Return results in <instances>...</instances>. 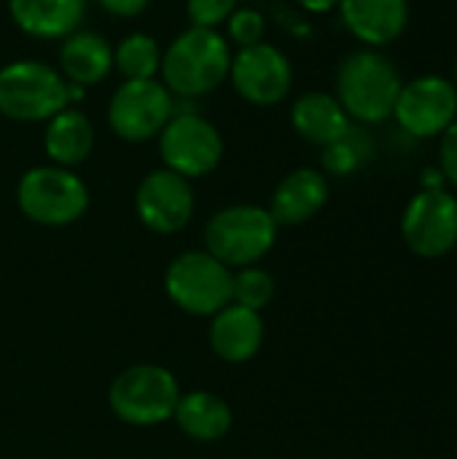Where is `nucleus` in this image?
Returning <instances> with one entry per match:
<instances>
[{"label": "nucleus", "instance_id": "nucleus-29", "mask_svg": "<svg viewBox=\"0 0 457 459\" xmlns=\"http://www.w3.org/2000/svg\"><path fill=\"white\" fill-rule=\"evenodd\" d=\"M296 3L310 13H329L339 5V0H296Z\"/></svg>", "mask_w": 457, "mask_h": 459}, {"label": "nucleus", "instance_id": "nucleus-11", "mask_svg": "<svg viewBox=\"0 0 457 459\" xmlns=\"http://www.w3.org/2000/svg\"><path fill=\"white\" fill-rule=\"evenodd\" d=\"M401 237L420 258H442L457 247V196L447 188H423L401 215Z\"/></svg>", "mask_w": 457, "mask_h": 459}, {"label": "nucleus", "instance_id": "nucleus-28", "mask_svg": "<svg viewBox=\"0 0 457 459\" xmlns=\"http://www.w3.org/2000/svg\"><path fill=\"white\" fill-rule=\"evenodd\" d=\"M102 5V11H108L116 19H135L140 16L151 0H97Z\"/></svg>", "mask_w": 457, "mask_h": 459}, {"label": "nucleus", "instance_id": "nucleus-7", "mask_svg": "<svg viewBox=\"0 0 457 459\" xmlns=\"http://www.w3.org/2000/svg\"><path fill=\"white\" fill-rule=\"evenodd\" d=\"M108 401L121 422L135 428H151L167 422L175 414L180 387L167 368L143 363L116 377Z\"/></svg>", "mask_w": 457, "mask_h": 459}, {"label": "nucleus", "instance_id": "nucleus-2", "mask_svg": "<svg viewBox=\"0 0 457 459\" xmlns=\"http://www.w3.org/2000/svg\"><path fill=\"white\" fill-rule=\"evenodd\" d=\"M404 81L399 67L377 48L350 51L337 67V100L358 124H380L393 116Z\"/></svg>", "mask_w": 457, "mask_h": 459}, {"label": "nucleus", "instance_id": "nucleus-16", "mask_svg": "<svg viewBox=\"0 0 457 459\" xmlns=\"http://www.w3.org/2000/svg\"><path fill=\"white\" fill-rule=\"evenodd\" d=\"M13 24L38 40H65L86 16V0H8Z\"/></svg>", "mask_w": 457, "mask_h": 459}, {"label": "nucleus", "instance_id": "nucleus-32", "mask_svg": "<svg viewBox=\"0 0 457 459\" xmlns=\"http://www.w3.org/2000/svg\"><path fill=\"white\" fill-rule=\"evenodd\" d=\"M455 250H457V247H455Z\"/></svg>", "mask_w": 457, "mask_h": 459}, {"label": "nucleus", "instance_id": "nucleus-4", "mask_svg": "<svg viewBox=\"0 0 457 459\" xmlns=\"http://www.w3.org/2000/svg\"><path fill=\"white\" fill-rule=\"evenodd\" d=\"M277 229L269 210L259 204H232L207 221L205 245L207 253L226 266H253L272 250Z\"/></svg>", "mask_w": 457, "mask_h": 459}, {"label": "nucleus", "instance_id": "nucleus-27", "mask_svg": "<svg viewBox=\"0 0 457 459\" xmlns=\"http://www.w3.org/2000/svg\"><path fill=\"white\" fill-rule=\"evenodd\" d=\"M439 169H442L444 180L453 183L457 188V121L442 134V143H439Z\"/></svg>", "mask_w": 457, "mask_h": 459}, {"label": "nucleus", "instance_id": "nucleus-20", "mask_svg": "<svg viewBox=\"0 0 457 459\" xmlns=\"http://www.w3.org/2000/svg\"><path fill=\"white\" fill-rule=\"evenodd\" d=\"M43 148L51 164L57 167H78L89 159L94 148V124L92 118L78 108H62L57 116L46 121L43 132Z\"/></svg>", "mask_w": 457, "mask_h": 459}, {"label": "nucleus", "instance_id": "nucleus-1", "mask_svg": "<svg viewBox=\"0 0 457 459\" xmlns=\"http://www.w3.org/2000/svg\"><path fill=\"white\" fill-rule=\"evenodd\" d=\"M232 54V43L218 30L189 27L162 51V83L172 97L199 100L229 78Z\"/></svg>", "mask_w": 457, "mask_h": 459}, {"label": "nucleus", "instance_id": "nucleus-17", "mask_svg": "<svg viewBox=\"0 0 457 459\" xmlns=\"http://www.w3.org/2000/svg\"><path fill=\"white\" fill-rule=\"evenodd\" d=\"M59 73L67 83L97 86L113 73V46L94 30H75L59 46Z\"/></svg>", "mask_w": 457, "mask_h": 459}, {"label": "nucleus", "instance_id": "nucleus-3", "mask_svg": "<svg viewBox=\"0 0 457 459\" xmlns=\"http://www.w3.org/2000/svg\"><path fill=\"white\" fill-rule=\"evenodd\" d=\"M67 108V81L40 59H13L0 67V116L19 124H46Z\"/></svg>", "mask_w": 457, "mask_h": 459}, {"label": "nucleus", "instance_id": "nucleus-9", "mask_svg": "<svg viewBox=\"0 0 457 459\" xmlns=\"http://www.w3.org/2000/svg\"><path fill=\"white\" fill-rule=\"evenodd\" d=\"M159 156L167 169L186 180L205 178L224 159V137L202 113L172 116L159 132Z\"/></svg>", "mask_w": 457, "mask_h": 459}, {"label": "nucleus", "instance_id": "nucleus-25", "mask_svg": "<svg viewBox=\"0 0 457 459\" xmlns=\"http://www.w3.org/2000/svg\"><path fill=\"white\" fill-rule=\"evenodd\" d=\"M267 32V19L261 11L250 5H237L232 16L226 19V40L234 43L237 48H248L264 40Z\"/></svg>", "mask_w": 457, "mask_h": 459}, {"label": "nucleus", "instance_id": "nucleus-6", "mask_svg": "<svg viewBox=\"0 0 457 459\" xmlns=\"http://www.w3.org/2000/svg\"><path fill=\"white\" fill-rule=\"evenodd\" d=\"M232 272L207 250L180 253L164 274L170 301L197 317H207L232 304Z\"/></svg>", "mask_w": 457, "mask_h": 459}, {"label": "nucleus", "instance_id": "nucleus-19", "mask_svg": "<svg viewBox=\"0 0 457 459\" xmlns=\"http://www.w3.org/2000/svg\"><path fill=\"white\" fill-rule=\"evenodd\" d=\"M291 126L302 140L326 148L342 140L350 132L353 121L334 94L307 91L291 105Z\"/></svg>", "mask_w": 457, "mask_h": 459}, {"label": "nucleus", "instance_id": "nucleus-31", "mask_svg": "<svg viewBox=\"0 0 457 459\" xmlns=\"http://www.w3.org/2000/svg\"><path fill=\"white\" fill-rule=\"evenodd\" d=\"M453 83H455V89H457V59H455V81H453Z\"/></svg>", "mask_w": 457, "mask_h": 459}, {"label": "nucleus", "instance_id": "nucleus-23", "mask_svg": "<svg viewBox=\"0 0 457 459\" xmlns=\"http://www.w3.org/2000/svg\"><path fill=\"white\" fill-rule=\"evenodd\" d=\"M369 153H372V140L361 129L350 126V132L342 140L323 148V167L331 175H353L358 167H364Z\"/></svg>", "mask_w": 457, "mask_h": 459}, {"label": "nucleus", "instance_id": "nucleus-24", "mask_svg": "<svg viewBox=\"0 0 457 459\" xmlns=\"http://www.w3.org/2000/svg\"><path fill=\"white\" fill-rule=\"evenodd\" d=\"M275 299V280L259 266H242L232 277V304L261 312Z\"/></svg>", "mask_w": 457, "mask_h": 459}, {"label": "nucleus", "instance_id": "nucleus-15", "mask_svg": "<svg viewBox=\"0 0 457 459\" xmlns=\"http://www.w3.org/2000/svg\"><path fill=\"white\" fill-rule=\"evenodd\" d=\"M329 202V180L321 169L302 167L288 172L269 204V215L275 218L277 226H302L312 221Z\"/></svg>", "mask_w": 457, "mask_h": 459}, {"label": "nucleus", "instance_id": "nucleus-14", "mask_svg": "<svg viewBox=\"0 0 457 459\" xmlns=\"http://www.w3.org/2000/svg\"><path fill=\"white\" fill-rule=\"evenodd\" d=\"M342 24L366 48L399 40L409 24V0H339Z\"/></svg>", "mask_w": 457, "mask_h": 459}, {"label": "nucleus", "instance_id": "nucleus-13", "mask_svg": "<svg viewBox=\"0 0 457 459\" xmlns=\"http://www.w3.org/2000/svg\"><path fill=\"white\" fill-rule=\"evenodd\" d=\"M135 210L145 229L156 234L180 231L194 215V188L191 180L162 167L148 172L135 194Z\"/></svg>", "mask_w": 457, "mask_h": 459}, {"label": "nucleus", "instance_id": "nucleus-12", "mask_svg": "<svg viewBox=\"0 0 457 459\" xmlns=\"http://www.w3.org/2000/svg\"><path fill=\"white\" fill-rule=\"evenodd\" d=\"M393 118L412 137H442L457 121V89L444 75H417L399 91Z\"/></svg>", "mask_w": 457, "mask_h": 459}, {"label": "nucleus", "instance_id": "nucleus-22", "mask_svg": "<svg viewBox=\"0 0 457 459\" xmlns=\"http://www.w3.org/2000/svg\"><path fill=\"white\" fill-rule=\"evenodd\" d=\"M162 67V48L148 32H129L113 46V70L124 75V81H148L156 78Z\"/></svg>", "mask_w": 457, "mask_h": 459}, {"label": "nucleus", "instance_id": "nucleus-5", "mask_svg": "<svg viewBox=\"0 0 457 459\" xmlns=\"http://www.w3.org/2000/svg\"><path fill=\"white\" fill-rule=\"evenodd\" d=\"M16 204L32 223L70 226L89 210V188L73 169L43 164L22 175Z\"/></svg>", "mask_w": 457, "mask_h": 459}, {"label": "nucleus", "instance_id": "nucleus-18", "mask_svg": "<svg viewBox=\"0 0 457 459\" xmlns=\"http://www.w3.org/2000/svg\"><path fill=\"white\" fill-rule=\"evenodd\" d=\"M264 342V320L259 312L229 304L213 315L210 347L226 363H245L256 358Z\"/></svg>", "mask_w": 457, "mask_h": 459}, {"label": "nucleus", "instance_id": "nucleus-10", "mask_svg": "<svg viewBox=\"0 0 457 459\" xmlns=\"http://www.w3.org/2000/svg\"><path fill=\"white\" fill-rule=\"evenodd\" d=\"M229 81L234 91L256 108L280 105L294 89V65L288 54L267 40L232 54Z\"/></svg>", "mask_w": 457, "mask_h": 459}, {"label": "nucleus", "instance_id": "nucleus-21", "mask_svg": "<svg viewBox=\"0 0 457 459\" xmlns=\"http://www.w3.org/2000/svg\"><path fill=\"white\" fill-rule=\"evenodd\" d=\"M172 417L178 420L180 430L189 438L202 441V444L221 441L232 428V411L226 401H221L218 395L207 390H194L189 395H180Z\"/></svg>", "mask_w": 457, "mask_h": 459}, {"label": "nucleus", "instance_id": "nucleus-8", "mask_svg": "<svg viewBox=\"0 0 457 459\" xmlns=\"http://www.w3.org/2000/svg\"><path fill=\"white\" fill-rule=\"evenodd\" d=\"M175 97L156 81H124L116 86L108 102V124L124 143H148L159 137L164 124L172 118Z\"/></svg>", "mask_w": 457, "mask_h": 459}, {"label": "nucleus", "instance_id": "nucleus-26", "mask_svg": "<svg viewBox=\"0 0 457 459\" xmlns=\"http://www.w3.org/2000/svg\"><path fill=\"white\" fill-rule=\"evenodd\" d=\"M237 8V0H186V16L191 27L218 30L226 24L232 11Z\"/></svg>", "mask_w": 457, "mask_h": 459}, {"label": "nucleus", "instance_id": "nucleus-30", "mask_svg": "<svg viewBox=\"0 0 457 459\" xmlns=\"http://www.w3.org/2000/svg\"><path fill=\"white\" fill-rule=\"evenodd\" d=\"M420 180H423V188H444V183H447L439 167H428V169L420 175Z\"/></svg>", "mask_w": 457, "mask_h": 459}]
</instances>
